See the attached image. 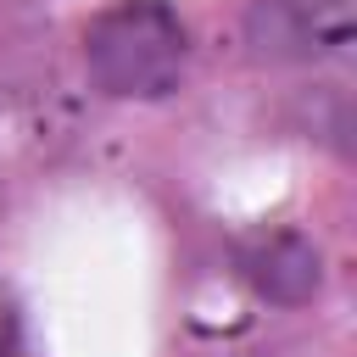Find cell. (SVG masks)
Returning a JSON list of instances; mask_svg holds the SVG:
<instances>
[{"label":"cell","instance_id":"1","mask_svg":"<svg viewBox=\"0 0 357 357\" xmlns=\"http://www.w3.org/2000/svg\"><path fill=\"white\" fill-rule=\"evenodd\" d=\"M184 22L167 0H112L84 28V67L112 100H162L184 78Z\"/></svg>","mask_w":357,"mask_h":357},{"label":"cell","instance_id":"2","mask_svg":"<svg viewBox=\"0 0 357 357\" xmlns=\"http://www.w3.org/2000/svg\"><path fill=\"white\" fill-rule=\"evenodd\" d=\"M357 0H251V45L279 61H324L351 45Z\"/></svg>","mask_w":357,"mask_h":357},{"label":"cell","instance_id":"3","mask_svg":"<svg viewBox=\"0 0 357 357\" xmlns=\"http://www.w3.org/2000/svg\"><path fill=\"white\" fill-rule=\"evenodd\" d=\"M240 268H245V279H251L268 301H279V307L307 301V296L318 290V279H324L318 245H312L307 234H296V229L257 234V240L240 251Z\"/></svg>","mask_w":357,"mask_h":357},{"label":"cell","instance_id":"4","mask_svg":"<svg viewBox=\"0 0 357 357\" xmlns=\"http://www.w3.org/2000/svg\"><path fill=\"white\" fill-rule=\"evenodd\" d=\"M22 346V324H17V301L0 290V357H17Z\"/></svg>","mask_w":357,"mask_h":357}]
</instances>
